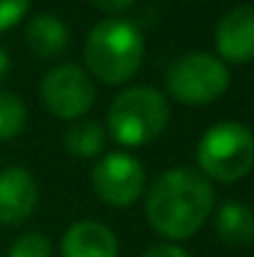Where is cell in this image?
Segmentation results:
<instances>
[{
    "instance_id": "6da1fadb",
    "label": "cell",
    "mask_w": 254,
    "mask_h": 257,
    "mask_svg": "<svg viewBox=\"0 0 254 257\" xmlns=\"http://www.w3.org/2000/svg\"><path fill=\"white\" fill-rule=\"evenodd\" d=\"M214 205L212 185L204 175L187 168L162 172L147 195V220L169 240L192 237Z\"/></svg>"
},
{
    "instance_id": "7a4b0ae2",
    "label": "cell",
    "mask_w": 254,
    "mask_h": 257,
    "mask_svg": "<svg viewBox=\"0 0 254 257\" xmlns=\"http://www.w3.org/2000/svg\"><path fill=\"white\" fill-rule=\"evenodd\" d=\"M142 55V33L132 20L125 18H107L97 23L85 43V63L90 73L107 85L130 80L140 70Z\"/></svg>"
},
{
    "instance_id": "3957f363",
    "label": "cell",
    "mask_w": 254,
    "mask_h": 257,
    "mask_svg": "<svg viewBox=\"0 0 254 257\" xmlns=\"http://www.w3.org/2000/svg\"><path fill=\"white\" fill-rule=\"evenodd\" d=\"M169 122V105L152 87H130L120 92L107 112V127L115 143L140 148L152 143Z\"/></svg>"
},
{
    "instance_id": "277c9868",
    "label": "cell",
    "mask_w": 254,
    "mask_h": 257,
    "mask_svg": "<svg viewBox=\"0 0 254 257\" xmlns=\"http://www.w3.org/2000/svg\"><path fill=\"white\" fill-rule=\"evenodd\" d=\"M197 163L204 175L219 182H234L244 177L254 165L252 130L237 120H222L212 125L197 145Z\"/></svg>"
},
{
    "instance_id": "5b68a950",
    "label": "cell",
    "mask_w": 254,
    "mask_h": 257,
    "mask_svg": "<svg viewBox=\"0 0 254 257\" xmlns=\"http://www.w3.org/2000/svg\"><path fill=\"white\" fill-rule=\"evenodd\" d=\"M229 87L227 65L209 53H187L167 70V90L184 105H207Z\"/></svg>"
},
{
    "instance_id": "8992f818",
    "label": "cell",
    "mask_w": 254,
    "mask_h": 257,
    "mask_svg": "<svg viewBox=\"0 0 254 257\" xmlns=\"http://www.w3.org/2000/svg\"><path fill=\"white\" fill-rule=\"evenodd\" d=\"M97 197L112 207H130L145 190L142 163L127 153H110L92 168Z\"/></svg>"
},
{
    "instance_id": "52a82bcc",
    "label": "cell",
    "mask_w": 254,
    "mask_h": 257,
    "mask_svg": "<svg viewBox=\"0 0 254 257\" xmlns=\"http://www.w3.org/2000/svg\"><path fill=\"white\" fill-rule=\"evenodd\" d=\"M45 107L63 120H75L92 107L95 85L78 65H58L53 68L40 85Z\"/></svg>"
},
{
    "instance_id": "ba28073f",
    "label": "cell",
    "mask_w": 254,
    "mask_h": 257,
    "mask_svg": "<svg viewBox=\"0 0 254 257\" xmlns=\"http://www.w3.org/2000/svg\"><path fill=\"white\" fill-rule=\"evenodd\" d=\"M214 45L227 63L254 60V5H239L217 23Z\"/></svg>"
},
{
    "instance_id": "9c48e42d",
    "label": "cell",
    "mask_w": 254,
    "mask_h": 257,
    "mask_svg": "<svg viewBox=\"0 0 254 257\" xmlns=\"http://www.w3.org/2000/svg\"><path fill=\"white\" fill-rule=\"evenodd\" d=\"M38 205V185L25 168L0 170V222L18 225L25 222Z\"/></svg>"
},
{
    "instance_id": "30bf717a",
    "label": "cell",
    "mask_w": 254,
    "mask_h": 257,
    "mask_svg": "<svg viewBox=\"0 0 254 257\" xmlns=\"http://www.w3.org/2000/svg\"><path fill=\"white\" fill-rule=\"evenodd\" d=\"M63 257H117V240L102 222L80 220L63 237Z\"/></svg>"
},
{
    "instance_id": "8fae6325",
    "label": "cell",
    "mask_w": 254,
    "mask_h": 257,
    "mask_svg": "<svg viewBox=\"0 0 254 257\" xmlns=\"http://www.w3.org/2000/svg\"><path fill=\"white\" fill-rule=\"evenodd\" d=\"M25 40L30 45V50L40 58H55L60 55L68 43H70V30L68 25L50 15V13H43V15H35L25 30Z\"/></svg>"
},
{
    "instance_id": "7c38bea8",
    "label": "cell",
    "mask_w": 254,
    "mask_h": 257,
    "mask_svg": "<svg viewBox=\"0 0 254 257\" xmlns=\"http://www.w3.org/2000/svg\"><path fill=\"white\" fill-rule=\"evenodd\" d=\"M217 235L229 247H247L254 240V212L237 200L224 202L217 212Z\"/></svg>"
},
{
    "instance_id": "4fadbf2b",
    "label": "cell",
    "mask_w": 254,
    "mask_h": 257,
    "mask_svg": "<svg viewBox=\"0 0 254 257\" xmlns=\"http://www.w3.org/2000/svg\"><path fill=\"white\" fill-rule=\"evenodd\" d=\"M65 148L75 158H95L105 148V130L95 120H78L65 133Z\"/></svg>"
},
{
    "instance_id": "5bb4252c",
    "label": "cell",
    "mask_w": 254,
    "mask_h": 257,
    "mask_svg": "<svg viewBox=\"0 0 254 257\" xmlns=\"http://www.w3.org/2000/svg\"><path fill=\"white\" fill-rule=\"evenodd\" d=\"M28 120L25 105L18 95L0 90V140H10L23 133Z\"/></svg>"
},
{
    "instance_id": "9a60e30c",
    "label": "cell",
    "mask_w": 254,
    "mask_h": 257,
    "mask_svg": "<svg viewBox=\"0 0 254 257\" xmlns=\"http://www.w3.org/2000/svg\"><path fill=\"white\" fill-rule=\"evenodd\" d=\"M8 257H53V245L45 235L28 232V235H20L10 245Z\"/></svg>"
},
{
    "instance_id": "2e32d148",
    "label": "cell",
    "mask_w": 254,
    "mask_h": 257,
    "mask_svg": "<svg viewBox=\"0 0 254 257\" xmlns=\"http://www.w3.org/2000/svg\"><path fill=\"white\" fill-rule=\"evenodd\" d=\"M30 0H0V33L10 30L28 10Z\"/></svg>"
},
{
    "instance_id": "e0dca14e",
    "label": "cell",
    "mask_w": 254,
    "mask_h": 257,
    "mask_svg": "<svg viewBox=\"0 0 254 257\" xmlns=\"http://www.w3.org/2000/svg\"><path fill=\"white\" fill-rule=\"evenodd\" d=\"M142 257H189L182 247L177 245H157V247H150Z\"/></svg>"
},
{
    "instance_id": "ac0fdd59",
    "label": "cell",
    "mask_w": 254,
    "mask_h": 257,
    "mask_svg": "<svg viewBox=\"0 0 254 257\" xmlns=\"http://www.w3.org/2000/svg\"><path fill=\"white\" fill-rule=\"evenodd\" d=\"M95 8H100V10H105V13H122V10H127L135 0H90Z\"/></svg>"
},
{
    "instance_id": "d6986e66",
    "label": "cell",
    "mask_w": 254,
    "mask_h": 257,
    "mask_svg": "<svg viewBox=\"0 0 254 257\" xmlns=\"http://www.w3.org/2000/svg\"><path fill=\"white\" fill-rule=\"evenodd\" d=\"M8 68H10V58H8V53L0 48V80L5 78V73H8Z\"/></svg>"
}]
</instances>
